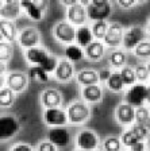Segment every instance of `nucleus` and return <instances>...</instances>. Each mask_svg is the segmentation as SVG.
<instances>
[{
  "instance_id": "c756f323",
  "label": "nucleus",
  "mask_w": 150,
  "mask_h": 151,
  "mask_svg": "<svg viewBox=\"0 0 150 151\" xmlns=\"http://www.w3.org/2000/svg\"><path fill=\"white\" fill-rule=\"evenodd\" d=\"M130 129L134 132L135 136L141 142L146 140V139L150 140V127L147 126V124H138V123H135V124L131 126Z\"/></svg>"
},
{
  "instance_id": "39448f33",
  "label": "nucleus",
  "mask_w": 150,
  "mask_h": 151,
  "mask_svg": "<svg viewBox=\"0 0 150 151\" xmlns=\"http://www.w3.org/2000/svg\"><path fill=\"white\" fill-rule=\"evenodd\" d=\"M76 145H77L78 150L93 151L99 147V138L91 129H83L78 132L77 138H76Z\"/></svg>"
},
{
  "instance_id": "58836bf2",
  "label": "nucleus",
  "mask_w": 150,
  "mask_h": 151,
  "mask_svg": "<svg viewBox=\"0 0 150 151\" xmlns=\"http://www.w3.org/2000/svg\"><path fill=\"white\" fill-rule=\"evenodd\" d=\"M135 72V77H137V81H139V84H143L145 81L149 80V70H147V66L145 65H139L134 69Z\"/></svg>"
},
{
  "instance_id": "412c9836",
  "label": "nucleus",
  "mask_w": 150,
  "mask_h": 151,
  "mask_svg": "<svg viewBox=\"0 0 150 151\" xmlns=\"http://www.w3.org/2000/svg\"><path fill=\"white\" fill-rule=\"evenodd\" d=\"M81 96L87 103H97L103 97V92L99 85H88V86H83Z\"/></svg>"
},
{
  "instance_id": "72a5a7b5",
  "label": "nucleus",
  "mask_w": 150,
  "mask_h": 151,
  "mask_svg": "<svg viewBox=\"0 0 150 151\" xmlns=\"http://www.w3.org/2000/svg\"><path fill=\"white\" fill-rule=\"evenodd\" d=\"M12 53H14L12 43H8V42H1L0 43V62H6V61L11 60Z\"/></svg>"
},
{
  "instance_id": "49530a36",
  "label": "nucleus",
  "mask_w": 150,
  "mask_h": 151,
  "mask_svg": "<svg viewBox=\"0 0 150 151\" xmlns=\"http://www.w3.org/2000/svg\"><path fill=\"white\" fill-rule=\"evenodd\" d=\"M61 3L64 4V6H66L69 8V7H72V6H75L76 3H78L77 0H62V1H61Z\"/></svg>"
},
{
  "instance_id": "6e6552de",
  "label": "nucleus",
  "mask_w": 150,
  "mask_h": 151,
  "mask_svg": "<svg viewBox=\"0 0 150 151\" xmlns=\"http://www.w3.org/2000/svg\"><path fill=\"white\" fill-rule=\"evenodd\" d=\"M123 34H125V30L119 23H111L108 24V30H107V34L103 39L104 46L108 47H119L122 45L123 41Z\"/></svg>"
},
{
  "instance_id": "7ed1b4c3",
  "label": "nucleus",
  "mask_w": 150,
  "mask_h": 151,
  "mask_svg": "<svg viewBox=\"0 0 150 151\" xmlns=\"http://www.w3.org/2000/svg\"><path fill=\"white\" fill-rule=\"evenodd\" d=\"M19 122L11 115H3L0 116V142H6L8 139L14 138L18 134Z\"/></svg>"
},
{
  "instance_id": "5fc2aeb1",
  "label": "nucleus",
  "mask_w": 150,
  "mask_h": 151,
  "mask_svg": "<svg viewBox=\"0 0 150 151\" xmlns=\"http://www.w3.org/2000/svg\"><path fill=\"white\" fill-rule=\"evenodd\" d=\"M147 30H149V32H150V16H149V24H147Z\"/></svg>"
},
{
  "instance_id": "f03ea898",
  "label": "nucleus",
  "mask_w": 150,
  "mask_h": 151,
  "mask_svg": "<svg viewBox=\"0 0 150 151\" xmlns=\"http://www.w3.org/2000/svg\"><path fill=\"white\" fill-rule=\"evenodd\" d=\"M89 115H91L89 107L83 101H75L66 109L68 122L72 124H81V123L87 122L89 119Z\"/></svg>"
},
{
  "instance_id": "393cba45",
  "label": "nucleus",
  "mask_w": 150,
  "mask_h": 151,
  "mask_svg": "<svg viewBox=\"0 0 150 151\" xmlns=\"http://www.w3.org/2000/svg\"><path fill=\"white\" fill-rule=\"evenodd\" d=\"M84 55H85L84 50H83L80 46H77V45H68V46L65 47V57L69 62H70V61L77 62V61L83 60Z\"/></svg>"
},
{
  "instance_id": "4c0bfd02",
  "label": "nucleus",
  "mask_w": 150,
  "mask_h": 151,
  "mask_svg": "<svg viewBox=\"0 0 150 151\" xmlns=\"http://www.w3.org/2000/svg\"><path fill=\"white\" fill-rule=\"evenodd\" d=\"M134 54L139 58H149L150 57V42L143 41L134 49Z\"/></svg>"
},
{
  "instance_id": "4d7b16f0",
  "label": "nucleus",
  "mask_w": 150,
  "mask_h": 151,
  "mask_svg": "<svg viewBox=\"0 0 150 151\" xmlns=\"http://www.w3.org/2000/svg\"><path fill=\"white\" fill-rule=\"evenodd\" d=\"M77 151H83V150H77Z\"/></svg>"
},
{
  "instance_id": "bb28decb",
  "label": "nucleus",
  "mask_w": 150,
  "mask_h": 151,
  "mask_svg": "<svg viewBox=\"0 0 150 151\" xmlns=\"http://www.w3.org/2000/svg\"><path fill=\"white\" fill-rule=\"evenodd\" d=\"M109 63L114 68H116V69H119V68L122 69L126 63V53L123 50H120V49L114 50L112 53L109 54Z\"/></svg>"
},
{
  "instance_id": "1a4fd4ad",
  "label": "nucleus",
  "mask_w": 150,
  "mask_h": 151,
  "mask_svg": "<svg viewBox=\"0 0 150 151\" xmlns=\"http://www.w3.org/2000/svg\"><path fill=\"white\" fill-rule=\"evenodd\" d=\"M43 120L47 126L53 127H65L68 123L66 112L59 108H47L43 112Z\"/></svg>"
},
{
  "instance_id": "ddd939ff",
  "label": "nucleus",
  "mask_w": 150,
  "mask_h": 151,
  "mask_svg": "<svg viewBox=\"0 0 150 151\" xmlns=\"http://www.w3.org/2000/svg\"><path fill=\"white\" fill-rule=\"evenodd\" d=\"M66 16H68V20L70 24L78 26V27L85 26V22H87V11H85V7L80 1L76 3L75 6L69 7Z\"/></svg>"
},
{
  "instance_id": "f704fd0d",
  "label": "nucleus",
  "mask_w": 150,
  "mask_h": 151,
  "mask_svg": "<svg viewBox=\"0 0 150 151\" xmlns=\"http://www.w3.org/2000/svg\"><path fill=\"white\" fill-rule=\"evenodd\" d=\"M57 65H58V60H57L54 55H47L46 58L43 60V62L41 63V68L45 70V72L49 74V73H53L56 72L57 69Z\"/></svg>"
},
{
  "instance_id": "6ab92c4d",
  "label": "nucleus",
  "mask_w": 150,
  "mask_h": 151,
  "mask_svg": "<svg viewBox=\"0 0 150 151\" xmlns=\"http://www.w3.org/2000/svg\"><path fill=\"white\" fill-rule=\"evenodd\" d=\"M104 51H106V46L101 41H93L88 47H85L84 54L87 55V58H89L91 61H99L103 58Z\"/></svg>"
},
{
  "instance_id": "4be33fe9",
  "label": "nucleus",
  "mask_w": 150,
  "mask_h": 151,
  "mask_svg": "<svg viewBox=\"0 0 150 151\" xmlns=\"http://www.w3.org/2000/svg\"><path fill=\"white\" fill-rule=\"evenodd\" d=\"M77 82L83 86H88V85H97L99 82V74H97L96 70L92 69H84L81 72H78L77 76Z\"/></svg>"
},
{
  "instance_id": "aec40b11",
  "label": "nucleus",
  "mask_w": 150,
  "mask_h": 151,
  "mask_svg": "<svg viewBox=\"0 0 150 151\" xmlns=\"http://www.w3.org/2000/svg\"><path fill=\"white\" fill-rule=\"evenodd\" d=\"M93 34L88 26H81L76 30V42H77V46H80L81 49L88 47L93 42Z\"/></svg>"
},
{
  "instance_id": "e433bc0d",
  "label": "nucleus",
  "mask_w": 150,
  "mask_h": 151,
  "mask_svg": "<svg viewBox=\"0 0 150 151\" xmlns=\"http://www.w3.org/2000/svg\"><path fill=\"white\" fill-rule=\"evenodd\" d=\"M120 142H122V145H125L126 147H131V146H134L137 142H139V139L135 136V134L131 131V129H127V131H125L122 134V136H120Z\"/></svg>"
},
{
  "instance_id": "dca6fc26",
  "label": "nucleus",
  "mask_w": 150,
  "mask_h": 151,
  "mask_svg": "<svg viewBox=\"0 0 150 151\" xmlns=\"http://www.w3.org/2000/svg\"><path fill=\"white\" fill-rule=\"evenodd\" d=\"M56 74V78L61 82H66L73 77L75 74V69H73L72 62H69L68 60H61L58 61V65H57V69L54 72Z\"/></svg>"
},
{
  "instance_id": "f3484780",
  "label": "nucleus",
  "mask_w": 150,
  "mask_h": 151,
  "mask_svg": "<svg viewBox=\"0 0 150 151\" xmlns=\"http://www.w3.org/2000/svg\"><path fill=\"white\" fill-rule=\"evenodd\" d=\"M20 1H15V0H7L3 4V8L0 11V16L1 19H7V20H14L20 15Z\"/></svg>"
},
{
  "instance_id": "4468645a",
  "label": "nucleus",
  "mask_w": 150,
  "mask_h": 151,
  "mask_svg": "<svg viewBox=\"0 0 150 151\" xmlns=\"http://www.w3.org/2000/svg\"><path fill=\"white\" fill-rule=\"evenodd\" d=\"M115 117L123 126H131L135 122V109L126 103L119 104L115 111Z\"/></svg>"
},
{
  "instance_id": "a18cd8bd",
  "label": "nucleus",
  "mask_w": 150,
  "mask_h": 151,
  "mask_svg": "<svg viewBox=\"0 0 150 151\" xmlns=\"http://www.w3.org/2000/svg\"><path fill=\"white\" fill-rule=\"evenodd\" d=\"M35 6L38 7V8L41 9L42 12H45V9L47 8V1H43V0H41V1H34Z\"/></svg>"
},
{
  "instance_id": "603ef678",
  "label": "nucleus",
  "mask_w": 150,
  "mask_h": 151,
  "mask_svg": "<svg viewBox=\"0 0 150 151\" xmlns=\"http://www.w3.org/2000/svg\"><path fill=\"white\" fill-rule=\"evenodd\" d=\"M4 41V38H3V35H1V32H0V43Z\"/></svg>"
},
{
  "instance_id": "cd10ccee",
  "label": "nucleus",
  "mask_w": 150,
  "mask_h": 151,
  "mask_svg": "<svg viewBox=\"0 0 150 151\" xmlns=\"http://www.w3.org/2000/svg\"><path fill=\"white\" fill-rule=\"evenodd\" d=\"M107 30H108V23L107 22H95L91 27L95 41H103L107 34Z\"/></svg>"
},
{
  "instance_id": "a878e982",
  "label": "nucleus",
  "mask_w": 150,
  "mask_h": 151,
  "mask_svg": "<svg viewBox=\"0 0 150 151\" xmlns=\"http://www.w3.org/2000/svg\"><path fill=\"white\" fill-rule=\"evenodd\" d=\"M107 86H108L109 91L112 92H120L125 88V84L122 81V77H120V73L119 72H114L111 73L109 78L107 80Z\"/></svg>"
},
{
  "instance_id": "c85d7f7f",
  "label": "nucleus",
  "mask_w": 150,
  "mask_h": 151,
  "mask_svg": "<svg viewBox=\"0 0 150 151\" xmlns=\"http://www.w3.org/2000/svg\"><path fill=\"white\" fill-rule=\"evenodd\" d=\"M119 73H120V77H122V81H123V84H125V86L126 85H128V86L135 85L137 77H135V72L133 68H130V66H123Z\"/></svg>"
},
{
  "instance_id": "0eeeda50",
  "label": "nucleus",
  "mask_w": 150,
  "mask_h": 151,
  "mask_svg": "<svg viewBox=\"0 0 150 151\" xmlns=\"http://www.w3.org/2000/svg\"><path fill=\"white\" fill-rule=\"evenodd\" d=\"M143 41H145V31L141 27L134 26V27H130L128 30L125 31L122 45L126 50H134L135 47Z\"/></svg>"
},
{
  "instance_id": "2f4dec72",
  "label": "nucleus",
  "mask_w": 150,
  "mask_h": 151,
  "mask_svg": "<svg viewBox=\"0 0 150 151\" xmlns=\"http://www.w3.org/2000/svg\"><path fill=\"white\" fill-rule=\"evenodd\" d=\"M104 151H122V142L116 136H109L106 138L103 142Z\"/></svg>"
},
{
  "instance_id": "79ce46f5",
  "label": "nucleus",
  "mask_w": 150,
  "mask_h": 151,
  "mask_svg": "<svg viewBox=\"0 0 150 151\" xmlns=\"http://www.w3.org/2000/svg\"><path fill=\"white\" fill-rule=\"evenodd\" d=\"M97 74H99V81H106L107 82V80H108L109 76H111V72H109L108 69H101Z\"/></svg>"
},
{
  "instance_id": "473e14b6",
  "label": "nucleus",
  "mask_w": 150,
  "mask_h": 151,
  "mask_svg": "<svg viewBox=\"0 0 150 151\" xmlns=\"http://www.w3.org/2000/svg\"><path fill=\"white\" fill-rule=\"evenodd\" d=\"M28 76H30L31 78H35L41 82L49 81V74L42 69L41 66H31V68L28 69Z\"/></svg>"
},
{
  "instance_id": "c03bdc74",
  "label": "nucleus",
  "mask_w": 150,
  "mask_h": 151,
  "mask_svg": "<svg viewBox=\"0 0 150 151\" xmlns=\"http://www.w3.org/2000/svg\"><path fill=\"white\" fill-rule=\"evenodd\" d=\"M130 150H131V151H145V150H146V143L139 140V142H137L134 146H131V147H130Z\"/></svg>"
},
{
  "instance_id": "2eb2a0df",
  "label": "nucleus",
  "mask_w": 150,
  "mask_h": 151,
  "mask_svg": "<svg viewBox=\"0 0 150 151\" xmlns=\"http://www.w3.org/2000/svg\"><path fill=\"white\" fill-rule=\"evenodd\" d=\"M61 93L57 89H46L41 93V103L45 108H58L61 105Z\"/></svg>"
},
{
  "instance_id": "423d86ee",
  "label": "nucleus",
  "mask_w": 150,
  "mask_h": 151,
  "mask_svg": "<svg viewBox=\"0 0 150 151\" xmlns=\"http://www.w3.org/2000/svg\"><path fill=\"white\" fill-rule=\"evenodd\" d=\"M54 37L62 43L72 45L76 41V27L69 22H58L54 26Z\"/></svg>"
},
{
  "instance_id": "37998d69",
  "label": "nucleus",
  "mask_w": 150,
  "mask_h": 151,
  "mask_svg": "<svg viewBox=\"0 0 150 151\" xmlns=\"http://www.w3.org/2000/svg\"><path fill=\"white\" fill-rule=\"evenodd\" d=\"M135 0H119L118 1V6L122 7V8H130V7L135 6Z\"/></svg>"
},
{
  "instance_id": "f257e3e1",
  "label": "nucleus",
  "mask_w": 150,
  "mask_h": 151,
  "mask_svg": "<svg viewBox=\"0 0 150 151\" xmlns=\"http://www.w3.org/2000/svg\"><path fill=\"white\" fill-rule=\"evenodd\" d=\"M87 19L93 22H106L111 14V4L107 0H92L85 7Z\"/></svg>"
},
{
  "instance_id": "864d4df0",
  "label": "nucleus",
  "mask_w": 150,
  "mask_h": 151,
  "mask_svg": "<svg viewBox=\"0 0 150 151\" xmlns=\"http://www.w3.org/2000/svg\"><path fill=\"white\" fill-rule=\"evenodd\" d=\"M3 4H4V3L1 1V0H0V11H1V8H3Z\"/></svg>"
},
{
  "instance_id": "ea45409f",
  "label": "nucleus",
  "mask_w": 150,
  "mask_h": 151,
  "mask_svg": "<svg viewBox=\"0 0 150 151\" xmlns=\"http://www.w3.org/2000/svg\"><path fill=\"white\" fill-rule=\"evenodd\" d=\"M37 151H57V147L54 145H51L49 140H43L38 145Z\"/></svg>"
},
{
  "instance_id": "7c9ffc66",
  "label": "nucleus",
  "mask_w": 150,
  "mask_h": 151,
  "mask_svg": "<svg viewBox=\"0 0 150 151\" xmlns=\"http://www.w3.org/2000/svg\"><path fill=\"white\" fill-rule=\"evenodd\" d=\"M15 101V93L9 88L4 86L1 91H0V107H11Z\"/></svg>"
},
{
  "instance_id": "8fccbe9b",
  "label": "nucleus",
  "mask_w": 150,
  "mask_h": 151,
  "mask_svg": "<svg viewBox=\"0 0 150 151\" xmlns=\"http://www.w3.org/2000/svg\"><path fill=\"white\" fill-rule=\"evenodd\" d=\"M146 101L150 104V85L146 86Z\"/></svg>"
},
{
  "instance_id": "a211bd4d",
  "label": "nucleus",
  "mask_w": 150,
  "mask_h": 151,
  "mask_svg": "<svg viewBox=\"0 0 150 151\" xmlns=\"http://www.w3.org/2000/svg\"><path fill=\"white\" fill-rule=\"evenodd\" d=\"M0 32L8 43H12L14 41L18 39V30L12 20L0 19Z\"/></svg>"
},
{
  "instance_id": "a19ab883",
  "label": "nucleus",
  "mask_w": 150,
  "mask_h": 151,
  "mask_svg": "<svg viewBox=\"0 0 150 151\" xmlns=\"http://www.w3.org/2000/svg\"><path fill=\"white\" fill-rule=\"evenodd\" d=\"M9 151H34V150H33V147L30 145H27V143H18V145H15Z\"/></svg>"
},
{
  "instance_id": "9d476101",
  "label": "nucleus",
  "mask_w": 150,
  "mask_h": 151,
  "mask_svg": "<svg viewBox=\"0 0 150 151\" xmlns=\"http://www.w3.org/2000/svg\"><path fill=\"white\" fill-rule=\"evenodd\" d=\"M47 140L56 147H66L70 143V134L65 127H53L47 132Z\"/></svg>"
},
{
  "instance_id": "c9c22d12",
  "label": "nucleus",
  "mask_w": 150,
  "mask_h": 151,
  "mask_svg": "<svg viewBox=\"0 0 150 151\" xmlns=\"http://www.w3.org/2000/svg\"><path fill=\"white\" fill-rule=\"evenodd\" d=\"M149 119H150V111L145 105L135 109V123H138V124H147Z\"/></svg>"
},
{
  "instance_id": "3c124183",
  "label": "nucleus",
  "mask_w": 150,
  "mask_h": 151,
  "mask_svg": "<svg viewBox=\"0 0 150 151\" xmlns=\"http://www.w3.org/2000/svg\"><path fill=\"white\" fill-rule=\"evenodd\" d=\"M147 70H149V80H150V62L147 63Z\"/></svg>"
},
{
  "instance_id": "13d9d810",
  "label": "nucleus",
  "mask_w": 150,
  "mask_h": 151,
  "mask_svg": "<svg viewBox=\"0 0 150 151\" xmlns=\"http://www.w3.org/2000/svg\"><path fill=\"white\" fill-rule=\"evenodd\" d=\"M149 146H150V142H149Z\"/></svg>"
},
{
  "instance_id": "09e8293b",
  "label": "nucleus",
  "mask_w": 150,
  "mask_h": 151,
  "mask_svg": "<svg viewBox=\"0 0 150 151\" xmlns=\"http://www.w3.org/2000/svg\"><path fill=\"white\" fill-rule=\"evenodd\" d=\"M4 84H6V78H4V76H0V91L4 88Z\"/></svg>"
},
{
  "instance_id": "de8ad7c7",
  "label": "nucleus",
  "mask_w": 150,
  "mask_h": 151,
  "mask_svg": "<svg viewBox=\"0 0 150 151\" xmlns=\"http://www.w3.org/2000/svg\"><path fill=\"white\" fill-rule=\"evenodd\" d=\"M4 72H6V63H4V62H0V76H3Z\"/></svg>"
},
{
  "instance_id": "5701e85b",
  "label": "nucleus",
  "mask_w": 150,
  "mask_h": 151,
  "mask_svg": "<svg viewBox=\"0 0 150 151\" xmlns=\"http://www.w3.org/2000/svg\"><path fill=\"white\" fill-rule=\"evenodd\" d=\"M25 55H26V60L30 63H33L34 66H39L49 54H47V51L45 49H41V47L37 46V47H33V49H27Z\"/></svg>"
},
{
  "instance_id": "b1692460",
  "label": "nucleus",
  "mask_w": 150,
  "mask_h": 151,
  "mask_svg": "<svg viewBox=\"0 0 150 151\" xmlns=\"http://www.w3.org/2000/svg\"><path fill=\"white\" fill-rule=\"evenodd\" d=\"M20 8H22L23 11L27 14L28 18L33 19V20H41V19L43 18V12L35 6L34 1H27V0L20 1Z\"/></svg>"
},
{
  "instance_id": "6e6d98bb",
  "label": "nucleus",
  "mask_w": 150,
  "mask_h": 151,
  "mask_svg": "<svg viewBox=\"0 0 150 151\" xmlns=\"http://www.w3.org/2000/svg\"><path fill=\"white\" fill-rule=\"evenodd\" d=\"M93 151H99V150H93Z\"/></svg>"
},
{
  "instance_id": "20e7f679",
  "label": "nucleus",
  "mask_w": 150,
  "mask_h": 151,
  "mask_svg": "<svg viewBox=\"0 0 150 151\" xmlns=\"http://www.w3.org/2000/svg\"><path fill=\"white\" fill-rule=\"evenodd\" d=\"M126 104L131 105L133 108L143 107L146 101V85L145 84H135L126 92Z\"/></svg>"
},
{
  "instance_id": "9b49d317",
  "label": "nucleus",
  "mask_w": 150,
  "mask_h": 151,
  "mask_svg": "<svg viewBox=\"0 0 150 151\" xmlns=\"http://www.w3.org/2000/svg\"><path fill=\"white\" fill-rule=\"evenodd\" d=\"M6 84H7V88H9L14 93H20V92H23L26 88H27L28 78L25 73L14 72V73H9V74L7 76Z\"/></svg>"
},
{
  "instance_id": "f8f14e48",
  "label": "nucleus",
  "mask_w": 150,
  "mask_h": 151,
  "mask_svg": "<svg viewBox=\"0 0 150 151\" xmlns=\"http://www.w3.org/2000/svg\"><path fill=\"white\" fill-rule=\"evenodd\" d=\"M18 42L20 46L26 47V49L37 47L38 43H39V32H38V30L34 27H27L19 32Z\"/></svg>"
}]
</instances>
